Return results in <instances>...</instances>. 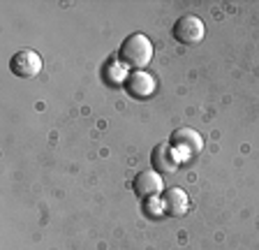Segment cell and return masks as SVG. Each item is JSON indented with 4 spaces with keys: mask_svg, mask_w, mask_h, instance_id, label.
Returning <instances> with one entry per match:
<instances>
[{
    "mask_svg": "<svg viewBox=\"0 0 259 250\" xmlns=\"http://www.w3.org/2000/svg\"><path fill=\"white\" fill-rule=\"evenodd\" d=\"M162 204V213H167L171 218H183L190 209V199H188V192L183 188H169L160 199Z\"/></svg>",
    "mask_w": 259,
    "mask_h": 250,
    "instance_id": "ba28073f",
    "label": "cell"
},
{
    "mask_svg": "<svg viewBox=\"0 0 259 250\" xmlns=\"http://www.w3.org/2000/svg\"><path fill=\"white\" fill-rule=\"evenodd\" d=\"M123 86H125V93H127L130 98H135V100H148L153 93L157 91L155 76L148 74V72H144V70L130 72V74L125 76Z\"/></svg>",
    "mask_w": 259,
    "mask_h": 250,
    "instance_id": "5b68a950",
    "label": "cell"
},
{
    "mask_svg": "<svg viewBox=\"0 0 259 250\" xmlns=\"http://www.w3.org/2000/svg\"><path fill=\"white\" fill-rule=\"evenodd\" d=\"M10 70H12V74L21 76V79H32V76H37L39 70H42V56L32 49L16 51L10 58Z\"/></svg>",
    "mask_w": 259,
    "mask_h": 250,
    "instance_id": "277c9868",
    "label": "cell"
},
{
    "mask_svg": "<svg viewBox=\"0 0 259 250\" xmlns=\"http://www.w3.org/2000/svg\"><path fill=\"white\" fill-rule=\"evenodd\" d=\"M174 33V39L178 44H183V47H194V44H199L206 35V26L197 14H183L181 19H176L171 28Z\"/></svg>",
    "mask_w": 259,
    "mask_h": 250,
    "instance_id": "7a4b0ae2",
    "label": "cell"
},
{
    "mask_svg": "<svg viewBox=\"0 0 259 250\" xmlns=\"http://www.w3.org/2000/svg\"><path fill=\"white\" fill-rule=\"evenodd\" d=\"M118 60L120 65L127 70H144L146 65H151L153 60V44L144 33H135L123 39L118 49Z\"/></svg>",
    "mask_w": 259,
    "mask_h": 250,
    "instance_id": "6da1fadb",
    "label": "cell"
},
{
    "mask_svg": "<svg viewBox=\"0 0 259 250\" xmlns=\"http://www.w3.org/2000/svg\"><path fill=\"white\" fill-rule=\"evenodd\" d=\"M169 146L174 148L178 160H185V158H192V155L201 153L204 139H201V135L197 130H192V128H178V130H174L171 137H169Z\"/></svg>",
    "mask_w": 259,
    "mask_h": 250,
    "instance_id": "3957f363",
    "label": "cell"
},
{
    "mask_svg": "<svg viewBox=\"0 0 259 250\" xmlns=\"http://www.w3.org/2000/svg\"><path fill=\"white\" fill-rule=\"evenodd\" d=\"M132 188H135L139 199H155L162 192V176L157 174L155 169H144V172L137 174Z\"/></svg>",
    "mask_w": 259,
    "mask_h": 250,
    "instance_id": "8992f818",
    "label": "cell"
},
{
    "mask_svg": "<svg viewBox=\"0 0 259 250\" xmlns=\"http://www.w3.org/2000/svg\"><path fill=\"white\" fill-rule=\"evenodd\" d=\"M151 164L160 176H167V174L176 172L181 160H178V155L174 153V148L169 146V144H157L151 153Z\"/></svg>",
    "mask_w": 259,
    "mask_h": 250,
    "instance_id": "52a82bcc",
    "label": "cell"
}]
</instances>
